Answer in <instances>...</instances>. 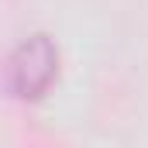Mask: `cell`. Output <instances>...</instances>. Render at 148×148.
Returning <instances> with one entry per match:
<instances>
[{"instance_id":"6da1fadb","label":"cell","mask_w":148,"mask_h":148,"mask_svg":"<svg viewBox=\"0 0 148 148\" xmlns=\"http://www.w3.org/2000/svg\"><path fill=\"white\" fill-rule=\"evenodd\" d=\"M59 66H62V52H59L55 38L45 31H35L10 48V55L3 62V86L14 100L38 103L59 83Z\"/></svg>"}]
</instances>
